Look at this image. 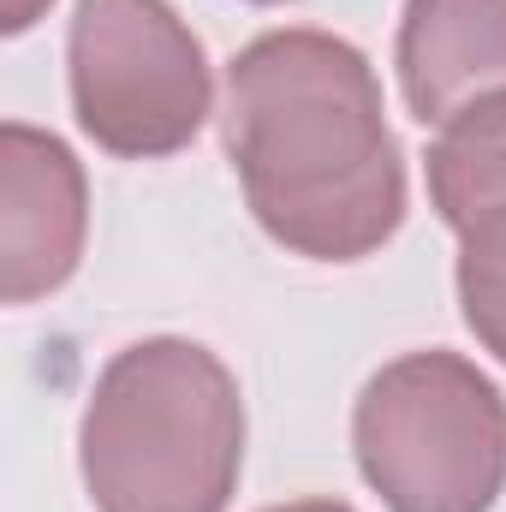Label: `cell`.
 <instances>
[{
	"instance_id": "1",
	"label": "cell",
	"mask_w": 506,
	"mask_h": 512,
	"mask_svg": "<svg viewBox=\"0 0 506 512\" xmlns=\"http://www.w3.org/2000/svg\"><path fill=\"white\" fill-rule=\"evenodd\" d=\"M221 143L286 256L364 262L405 227V155L370 54L334 30H262L227 60Z\"/></svg>"
},
{
	"instance_id": "2",
	"label": "cell",
	"mask_w": 506,
	"mask_h": 512,
	"mask_svg": "<svg viewBox=\"0 0 506 512\" xmlns=\"http://www.w3.org/2000/svg\"><path fill=\"white\" fill-rule=\"evenodd\" d=\"M245 471L239 376L179 334L131 340L78 417V477L96 512H227Z\"/></svg>"
},
{
	"instance_id": "3",
	"label": "cell",
	"mask_w": 506,
	"mask_h": 512,
	"mask_svg": "<svg viewBox=\"0 0 506 512\" xmlns=\"http://www.w3.org/2000/svg\"><path fill=\"white\" fill-rule=\"evenodd\" d=\"M352 453L387 512H489L506 495V393L459 352H405L358 393Z\"/></svg>"
},
{
	"instance_id": "4",
	"label": "cell",
	"mask_w": 506,
	"mask_h": 512,
	"mask_svg": "<svg viewBox=\"0 0 506 512\" xmlns=\"http://www.w3.org/2000/svg\"><path fill=\"white\" fill-rule=\"evenodd\" d=\"M78 131L120 161L179 155L215 114V72L167 0H78L66 30Z\"/></svg>"
},
{
	"instance_id": "5",
	"label": "cell",
	"mask_w": 506,
	"mask_h": 512,
	"mask_svg": "<svg viewBox=\"0 0 506 512\" xmlns=\"http://www.w3.org/2000/svg\"><path fill=\"white\" fill-rule=\"evenodd\" d=\"M90 239V179L72 143L24 120L0 126V298L12 310L60 292Z\"/></svg>"
},
{
	"instance_id": "6",
	"label": "cell",
	"mask_w": 506,
	"mask_h": 512,
	"mask_svg": "<svg viewBox=\"0 0 506 512\" xmlns=\"http://www.w3.org/2000/svg\"><path fill=\"white\" fill-rule=\"evenodd\" d=\"M393 66L411 120L435 131L506 96V0H405Z\"/></svg>"
},
{
	"instance_id": "7",
	"label": "cell",
	"mask_w": 506,
	"mask_h": 512,
	"mask_svg": "<svg viewBox=\"0 0 506 512\" xmlns=\"http://www.w3.org/2000/svg\"><path fill=\"white\" fill-rule=\"evenodd\" d=\"M423 173H429V203L453 233H465L489 209H506V96L435 131Z\"/></svg>"
},
{
	"instance_id": "8",
	"label": "cell",
	"mask_w": 506,
	"mask_h": 512,
	"mask_svg": "<svg viewBox=\"0 0 506 512\" xmlns=\"http://www.w3.org/2000/svg\"><path fill=\"white\" fill-rule=\"evenodd\" d=\"M453 286H459V316L477 334V346L506 364V209L477 215L459 233Z\"/></svg>"
},
{
	"instance_id": "9",
	"label": "cell",
	"mask_w": 506,
	"mask_h": 512,
	"mask_svg": "<svg viewBox=\"0 0 506 512\" xmlns=\"http://www.w3.org/2000/svg\"><path fill=\"white\" fill-rule=\"evenodd\" d=\"M54 0H6V12H0V24H6V36H24L42 12H48Z\"/></svg>"
},
{
	"instance_id": "10",
	"label": "cell",
	"mask_w": 506,
	"mask_h": 512,
	"mask_svg": "<svg viewBox=\"0 0 506 512\" xmlns=\"http://www.w3.org/2000/svg\"><path fill=\"white\" fill-rule=\"evenodd\" d=\"M262 512H352L346 501H328V495H304V501H286V507H262Z\"/></svg>"
},
{
	"instance_id": "11",
	"label": "cell",
	"mask_w": 506,
	"mask_h": 512,
	"mask_svg": "<svg viewBox=\"0 0 506 512\" xmlns=\"http://www.w3.org/2000/svg\"><path fill=\"white\" fill-rule=\"evenodd\" d=\"M251 6H286V0H251Z\"/></svg>"
}]
</instances>
